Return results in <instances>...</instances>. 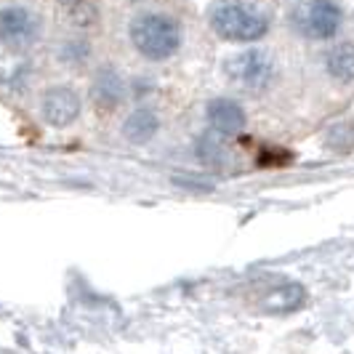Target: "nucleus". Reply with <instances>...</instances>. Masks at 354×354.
Here are the masks:
<instances>
[{"label":"nucleus","instance_id":"nucleus-1","mask_svg":"<svg viewBox=\"0 0 354 354\" xmlns=\"http://www.w3.org/2000/svg\"><path fill=\"white\" fill-rule=\"evenodd\" d=\"M208 24L227 43H256L269 32L272 19L253 0H213Z\"/></svg>","mask_w":354,"mask_h":354},{"label":"nucleus","instance_id":"nucleus-2","mask_svg":"<svg viewBox=\"0 0 354 354\" xmlns=\"http://www.w3.org/2000/svg\"><path fill=\"white\" fill-rule=\"evenodd\" d=\"M128 37L133 48L149 62H165L181 48V24L162 11H142L131 19Z\"/></svg>","mask_w":354,"mask_h":354},{"label":"nucleus","instance_id":"nucleus-3","mask_svg":"<svg viewBox=\"0 0 354 354\" xmlns=\"http://www.w3.org/2000/svg\"><path fill=\"white\" fill-rule=\"evenodd\" d=\"M344 24L336 0H299L290 11V27L306 40H330Z\"/></svg>","mask_w":354,"mask_h":354},{"label":"nucleus","instance_id":"nucleus-4","mask_svg":"<svg viewBox=\"0 0 354 354\" xmlns=\"http://www.w3.org/2000/svg\"><path fill=\"white\" fill-rule=\"evenodd\" d=\"M221 72L237 88L261 91L269 86V80L274 75V62L261 48H245V51L227 56L224 64H221Z\"/></svg>","mask_w":354,"mask_h":354},{"label":"nucleus","instance_id":"nucleus-5","mask_svg":"<svg viewBox=\"0 0 354 354\" xmlns=\"http://www.w3.org/2000/svg\"><path fill=\"white\" fill-rule=\"evenodd\" d=\"M43 21L27 6H6L0 8V43L14 53L30 51L40 40Z\"/></svg>","mask_w":354,"mask_h":354},{"label":"nucleus","instance_id":"nucleus-6","mask_svg":"<svg viewBox=\"0 0 354 354\" xmlns=\"http://www.w3.org/2000/svg\"><path fill=\"white\" fill-rule=\"evenodd\" d=\"M83 102L77 96V91L70 86H51L40 99V112L43 120L53 128H67L80 118Z\"/></svg>","mask_w":354,"mask_h":354},{"label":"nucleus","instance_id":"nucleus-7","mask_svg":"<svg viewBox=\"0 0 354 354\" xmlns=\"http://www.w3.org/2000/svg\"><path fill=\"white\" fill-rule=\"evenodd\" d=\"M205 118H208V125L218 136H234L245 128V109L237 104L234 99H211L208 106H205Z\"/></svg>","mask_w":354,"mask_h":354},{"label":"nucleus","instance_id":"nucleus-8","mask_svg":"<svg viewBox=\"0 0 354 354\" xmlns=\"http://www.w3.org/2000/svg\"><path fill=\"white\" fill-rule=\"evenodd\" d=\"M91 99H93V104L102 106V109H115V106H120V102L125 99V88H123L120 75L112 70L99 72L96 80H93V86H91Z\"/></svg>","mask_w":354,"mask_h":354},{"label":"nucleus","instance_id":"nucleus-9","mask_svg":"<svg viewBox=\"0 0 354 354\" xmlns=\"http://www.w3.org/2000/svg\"><path fill=\"white\" fill-rule=\"evenodd\" d=\"M158 131H160L158 112H152V109H147V106L133 109L123 123V136L131 144H147Z\"/></svg>","mask_w":354,"mask_h":354},{"label":"nucleus","instance_id":"nucleus-10","mask_svg":"<svg viewBox=\"0 0 354 354\" xmlns=\"http://www.w3.org/2000/svg\"><path fill=\"white\" fill-rule=\"evenodd\" d=\"M325 70L338 83H354V43L344 40L325 56Z\"/></svg>","mask_w":354,"mask_h":354},{"label":"nucleus","instance_id":"nucleus-11","mask_svg":"<svg viewBox=\"0 0 354 354\" xmlns=\"http://www.w3.org/2000/svg\"><path fill=\"white\" fill-rule=\"evenodd\" d=\"M304 304V290L299 285H283L277 290H272L264 299V309L274 312V315H285V312H293Z\"/></svg>","mask_w":354,"mask_h":354},{"label":"nucleus","instance_id":"nucleus-12","mask_svg":"<svg viewBox=\"0 0 354 354\" xmlns=\"http://www.w3.org/2000/svg\"><path fill=\"white\" fill-rule=\"evenodd\" d=\"M91 56V46L86 37H72L62 46V62L64 64H72V67H80L86 64Z\"/></svg>","mask_w":354,"mask_h":354},{"label":"nucleus","instance_id":"nucleus-13","mask_svg":"<svg viewBox=\"0 0 354 354\" xmlns=\"http://www.w3.org/2000/svg\"><path fill=\"white\" fill-rule=\"evenodd\" d=\"M197 155H200V160H205L211 165H221L227 160L224 149L218 147V142H213V139H200L197 142Z\"/></svg>","mask_w":354,"mask_h":354},{"label":"nucleus","instance_id":"nucleus-14","mask_svg":"<svg viewBox=\"0 0 354 354\" xmlns=\"http://www.w3.org/2000/svg\"><path fill=\"white\" fill-rule=\"evenodd\" d=\"M290 158H293L290 152L272 147V149H264V152L259 155V165H285V162H290Z\"/></svg>","mask_w":354,"mask_h":354},{"label":"nucleus","instance_id":"nucleus-15","mask_svg":"<svg viewBox=\"0 0 354 354\" xmlns=\"http://www.w3.org/2000/svg\"><path fill=\"white\" fill-rule=\"evenodd\" d=\"M83 3H88V0H59V6H62L64 11H70V14H72V11H77Z\"/></svg>","mask_w":354,"mask_h":354}]
</instances>
